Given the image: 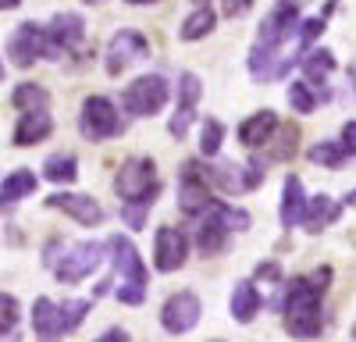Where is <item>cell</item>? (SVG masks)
Instances as JSON below:
<instances>
[{
    "label": "cell",
    "instance_id": "9c48e42d",
    "mask_svg": "<svg viewBox=\"0 0 356 342\" xmlns=\"http://www.w3.org/2000/svg\"><path fill=\"white\" fill-rule=\"evenodd\" d=\"M79 132H82L86 139H93V142L118 136V132H122L118 107H114L107 97H89V100L82 104V114H79Z\"/></svg>",
    "mask_w": 356,
    "mask_h": 342
},
{
    "label": "cell",
    "instance_id": "f1b7e54d",
    "mask_svg": "<svg viewBox=\"0 0 356 342\" xmlns=\"http://www.w3.org/2000/svg\"><path fill=\"white\" fill-rule=\"evenodd\" d=\"M221 139H225V125L214 122V118H207V122H203V132H200V150H203V157H214V154L221 150Z\"/></svg>",
    "mask_w": 356,
    "mask_h": 342
},
{
    "label": "cell",
    "instance_id": "f546056e",
    "mask_svg": "<svg viewBox=\"0 0 356 342\" xmlns=\"http://www.w3.org/2000/svg\"><path fill=\"white\" fill-rule=\"evenodd\" d=\"M289 104L300 111V114H310L317 107V97H314V90H310L307 82H292L289 86Z\"/></svg>",
    "mask_w": 356,
    "mask_h": 342
},
{
    "label": "cell",
    "instance_id": "e575fe53",
    "mask_svg": "<svg viewBox=\"0 0 356 342\" xmlns=\"http://www.w3.org/2000/svg\"><path fill=\"white\" fill-rule=\"evenodd\" d=\"M250 8H253V0H221V11L228 18H243Z\"/></svg>",
    "mask_w": 356,
    "mask_h": 342
},
{
    "label": "cell",
    "instance_id": "74e56055",
    "mask_svg": "<svg viewBox=\"0 0 356 342\" xmlns=\"http://www.w3.org/2000/svg\"><path fill=\"white\" fill-rule=\"evenodd\" d=\"M97 342H129V335H125L122 328H111V332H104Z\"/></svg>",
    "mask_w": 356,
    "mask_h": 342
},
{
    "label": "cell",
    "instance_id": "d4e9b609",
    "mask_svg": "<svg viewBox=\"0 0 356 342\" xmlns=\"http://www.w3.org/2000/svg\"><path fill=\"white\" fill-rule=\"evenodd\" d=\"M36 189V175L29 168H22V171H11V175L4 179V186H0V204H15V200H22V196H29Z\"/></svg>",
    "mask_w": 356,
    "mask_h": 342
},
{
    "label": "cell",
    "instance_id": "484cf974",
    "mask_svg": "<svg viewBox=\"0 0 356 342\" xmlns=\"http://www.w3.org/2000/svg\"><path fill=\"white\" fill-rule=\"evenodd\" d=\"M43 175H47L50 182H57V186H68V182L79 179V161H75L72 154H54V157H47V164H43Z\"/></svg>",
    "mask_w": 356,
    "mask_h": 342
},
{
    "label": "cell",
    "instance_id": "7c38bea8",
    "mask_svg": "<svg viewBox=\"0 0 356 342\" xmlns=\"http://www.w3.org/2000/svg\"><path fill=\"white\" fill-rule=\"evenodd\" d=\"M143 57H150V43H146L143 33H136V28H122L111 47H107V75H122L129 65L143 61Z\"/></svg>",
    "mask_w": 356,
    "mask_h": 342
},
{
    "label": "cell",
    "instance_id": "277c9868",
    "mask_svg": "<svg viewBox=\"0 0 356 342\" xmlns=\"http://www.w3.org/2000/svg\"><path fill=\"white\" fill-rule=\"evenodd\" d=\"M107 250H111V261H114V271L122 275V285H118V300L136 307L146 300V268H143V256L139 250L125 239V236H111L107 239Z\"/></svg>",
    "mask_w": 356,
    "mask_h": 342
},
{
    "label": "cell",
    "instance_id": "ee69618b",
    "mask_svg": "<svg viewBox=\"0 0 356 342\" xmlns=\"http://www.w3.org/2000/svg\"><path fill=\"white\" fill-rule=\"evenodd\" d=\"M8 342H18V339H8Z\"/></svg>",
    "mask_w": 356,
    "mask_h": 342
},
{
    "label": "cell",
    "instance_id": "44dd1931",
    "mask_svg": "<svg viewBox=\"0 0 356 342\" xmlns=\"http://www.w3.org/2000/svg\"><path fill=\"white\" fill-rule=\"evenodd\" d=\"M257 310H260L257 285L253 282H235V289H232V318L239 325H250L257 318Z\"/></svg>",
    "mask_w": 356,
    "mask_h": 342
},
{
    "label": "cell",
    "instance_id": "e0dca14e",
    "mask_svg": "<svg viewBox=\"0 0 356 342\" xmlns=\"http://www.w3.org/2000/svg\"><path fill=\"white\" fill-rule=\"evenodd\" d=\"M47 204L54 207V211H65V214H72L75 221H82V225H100L104 221V211H100V204L93 196H82V193H54Z\"/></svg>",
    "mask_w": 356,
    "mask_h": 342
},
{
    "label": "cell",
    "instance_id": "1f68e13d",
    "mask_svg": "<svg viewBox=\"0 0 356 342\" xmlns=\"http://www.w3.org/2000/svg\"><path fill=\"white\" fill-rule=\"evenodd\" d=\"M57 310H61V328L65 332H75L82 325V318L89 314V303L86 300H68L65 307H57Z\"/></svg>",
    "mask_w": 356,
    "mask_h": 342
},
{
    "label": "cell",
    "instance_id": "4fadbf2b",
    "mask_svg": "<svg viewBox=\"0 0 356 342\" xmlns=\"http://www.w3.org/2000/svg\"><path fill=\"white\" fill-rule=\"evenodd\" d=\"M186 253H189V239L182 228H171V225L157 228V236H154V268L157 271H164V275L178 271L186 264Z\"/></svg>",
    "mask_w": 356,
    "mask_h": 342
},
{
    "label": "cell",
    "instance_id": "836d02e7",
    "mask_svg": "<svg viewBox=\"0 0 356 342\" xmlns=\"http://www.w3.org/2000/svg\"><path fill=\"white\" fill-rule=\"evenodd\" d=\"M15 325H18V300L0 293V335H8Z\"/></svg>",
    "mask_w": 356,
    "mask_h": 342
},
{
    "label": "cell",
    "instance_id": "f6af8a7d",
    "mask_svg": "<svg viewBox=\"0 0 356 342\" xmlns=\"http://www.w3.org/2000/svg\"><path fill=\"white\" fill-rule=\"evenodd\" d=\"M0 207H4V204H0Z\"/></svg>",
    "mask_w": 356,
    "mask_h": 342
},
{
    "label": "cell",
    "instance_id": "5bb4252c",
    "mask_svg": "<svg viewBox=\"0 0 356 342\" xmlns=\"http://www.w3.org/2000/svg\"><path fill=\"white\" fill-rule=\"evenodd\" d=\"M200 79L193 75V72H186L182 79H178V107H175V114H171V122H168V132L175 136V139H182L186 132H189V125H193V118H196V104H200Z\"/></svg>",
    "mask_w": 356,
    "mask_h": 342
},
{
    "label": "cell",
    "instance_id": "8992f818",
    "mask_svg": "<svg viewBox=\"0 0 356 342\" xmlns=\"http://www.w3.org/2000/svg\"><path fill=\"white\" fill-rule=\"evenodd\" d=\"M8 57H11L15 68H33L40 57H47V61H57V50L50 47L43 25L22 22V25L15 28V36L8 40Z\"/></svg>",
    "mask_w": 356,
    "mask_h": 342
},
{
    "label": "cell",
    "instance_id": "9a60e30c",
    "mask_svg": "<svg viewBox=\"0 0 356 342\" xmlns=\"http://www.w3.org/2000/svg\"><path fill=\"white\" fill-rule=\"evenodd\" d=\"M200 300L193 296V293H175L168 303H164V310H161V325L171 332V335H186V332H193L196 328V321H200Z\"/></svg>",
    "mask_w": 356,
    "mask_h": 342
},
{
    "label": "cell",
    "instance_id": "ab89813d",
    "mask_svg": "<svg viewBox=\"0 0 356 342\" xmlns=\"http://www.w3.org/2000/svg\"><path fill=\"white\" fill-rule=\"evenodd\" d=\"M22 0H0V11H11V8H18Z\"/></svg>",
    "mask_w": 356,
    "mask_h": 342
},
{
    "label": "cell",
    "instance_id": "ba28073f",
    "mask_svg": "<svg viewBox=\"0 0 356 342\" xmlns=\"http://www.w3.org/2000/svg\"><path fill=\"white\" fill-rule=\"evenodd\" d=\"M211 204H214V193H211V182H207V168L200 161H186L182 179H178V207L189 218H200Z\"/></svg>",
    "mask_w": 356,
    "mask_h": 342
},
{
    "label": "cell",
    "instance_id": "7a4b0ae2",
    "mask_svg": "<svg viewBox=\"0 0 356 342\" xmlns=\"http://www.w3.org/2000/svg\"><path fill=\"white\" fill-rule=\"evenodd\" d=\"M296 28H300V8H296L292 0H282V4L264 18L257 47L250 54V75L253 79H271L275 75V57L282 54L285 40L296 36Z\"/></svg>",
    "mask_w": 356,
    "mask_h": 342
},
{
    "label": "cell",
    "instance_id": "60d3db41",
    "mask_svg": "<svg viewBox=\"0 0 356 342\" xmlns=\"http://www.w3.org/2000/svg\"><path fill=\"white\" fill-rule=\"evenodd\" d=\"M129 4H154V0H129Z\"/></svg>",
    "mask_w": 356,
    "mask_h": 342
},
{
    "label": "cell",
    "instance_id": "8fae6325",
    "mask_svg": "<svg viewBox=\"0 0 356 342\" xmlns=\"http://www.w3.org/2000/svg\"><path fill=\"white\" fill-rule=\"evenodd\" d=\"M264 161H250V164H218L207 171V182H214L221 193H246L253 186L264 182Z\"/></svg>",
    "mask_w": 356,
    "mask_h": 342
},
{
    "label": "cell",
    "instance_id": "4316f807",
    "mask_svg": "<svg viewBox=\"0 0 356 342\" xmlns=\"http://www.w3.org/2000/svg\"><path fill=\"white\" fill-rule=\"evenodd\" d=\"M11 104H15L18 111H47V107H50V97H47L43 86H36V82H22L18 90L11 93Z\"/></svg>",
    "mask_w": 356,
    "mask_h": 342
},
{
    "label": "cell",
    "instance_id": "d6a6232c",
    "mask_svg": "<svg viewBox=\"0 0 356 342\" xmlns=\"http://www.w3.org/2000/svg\"><path fill=\"white\" fill-rule=\"evenodd\" d=\"M296 139H300V129H296V125H285V129H282V139H278V147L267 150V157H271V161H289V157L296 154Z\"/></svg>",
    "mask_w": 356,
    "mask_h": 342
},
{
    "label": "cell",
    "instance_id": "cb8c5ba5",
    "mask_svg": "<svg viewBox=\"0 0 356 342\" xmlns=\"http://www.w3.org/2000/svg\"><path fill=\"white\" fill-rule=\"evenodd\" d=\"M332 68H335L332 50H310V54L303 57V75H307V86H324V82H328V75H332Z\"/></svg>",
    "mask_w": 356,
    "mask_h": 342
},
{
    "label": "cell",
    "instance_id": "ffe728a7",
    "mask_svg": "<svg viewBox=\"0 0 356 342\" xmlns=\"http://www.w3.org/2000/svg\"><path fill=\"white\" fill-rule=\"evenodd\" d=\"M303 211H307V196H303V182L289 175L285 179V193H282V225L285 228H296L303 221Z\"/></svg>",
    "mask_w": 356,
    "mask_h": 342
},
{
    "label": "cell",
    "instance_id": "b9f144b4",
    "mask_svg": "<svg viewBox=\"0 0 356 342\" xmlns=\"http://www.w3.org/2000/svg\"><path fill=\"white\" fill-rule=\"evenodd\" d=\"M86 4H104V0H86Z\"/></svg>",
    "mask_w": 356,
    "mask_h": 342
},
{
    "label": "cell",
    "instance_id": "7402d4cb",
    "mask_svg": "<svg viewBox=\"0 0 356 342\" xmlns=\"http://www.w3.org/2000/svg\"><path fill=\"white\" fill-rule=\"evenodd\" d=\"M33 328H36V335H43V339L65 335V328H61V310H57L54 300L40 296V300L33 303Z\"/></svg>",
    "mask_w": 356,
    "mask_h": 342
},
{
    "label": "cell",
    "instance_id": "3957f363",
    "mask_svg": "<svg viewBox=\"0 0 356 342\" xmlns=\"http://www.w3.org/2000/svg\"><path fill=\"white\" fill-rule=\"evenodd\" d=\"M232 228H235V232L250 228V214L221 204V200H214V204L200 214V228H196V246H200V253H203V256L221 253Z\"/></svg>",
    "mask_w": 356,
    "mask_h": 342
},
{
    "label": "cell",
    "instance_id": "d590c367",
    "mask_svg": "<svg viewBox=\"0 0 356 342\" xmlns=\"http://www.w3.org/2000/svg\"><path fill=\"white\" fill-rule=\"evenodd\" d=\"M257 278H260V282H278V278H282V268H278L275 261L257 264Z\"/></svg>",
    "mask_w": 356,
    "mask_h": 342
},
{
    "label": "cell",
    "instance_id": "52a82bcc",
    "mask_svg": "<svg viewBox=\"0 0 356 342\" xmlns=\"http://www.w3.org/2000/svg\"><path fill=\"white\" fill-rule=\"evenodd\" d=\"M164 104H168V82L161 75H139L122 93V107L136 118H154Z\"/></svg>",
    "mask_w": 356,
    "mask_h": 342
},
{
    "label": "cell",
    "instance_id": "f35d334b",
    "mask_svg": "<svg viewBox=\"0 0 356 342\" xmlns=\"http://www.w3.org/2000/svg\"><path fill=\"white\" fill-rule=\"evenodd\" d=\"M125 218L132 221V228H143V211L139 207H125Z\"/></svg>",
    "mask_w": 356,
    "mask_h": 342
},
{
    "label": "cell",
    "instance_id": "83f0119b",
    "mask_svg": "<svg viewBox=\"0 0 356 342\" xmlns=\"http://www.w3.org/2000/svg\"><path fill=\"white\" fill-rule=\"evenodd\" d=\"M211 28H214V11L211 8H196L186 22H182V28H178V36H182V40H203V36H211Z\"/></svg>",
    "mask_w": 356,
    "mask_h": 342
},
{
    "label": "cell",
    "instance_id": "6da1fadb",
    "mask_svg": "<svg viewBox=\"0 0 356 342\" xmlns=\"http://www.w3.org/2000/svg\"><path fill=\"white\" fill-rule=\"evenodd\" d=\"M332 282V268H321L314 278H292L285 289V332L296 339L321 335V296Z\"/></svg>",
    "mask_w": 356,
    "mask_h": 342
},
{
    "label": "cell",
    "instance_id": "ac0fdd59",
    "mask_svg": "<svg viewBox=\"0 0 356 342\" xmlns=\"http://www.w3.org/2000/svg\"><path fill=\"white\" fill-rule=\"evenodd\" d=\"M275 132H278V114L275 111H260V114H253V118H246L239 125V142L250 147V150H257V147H267Z\"/></svg>",
    "mask_w": 356,
    "mask_h": 342
},
{
    "label": "cell",
    "instance_id": "5b68a950",
    "mask_svg": "<svg viewBox=\"0 0 356 342\" xmlns=\"http://www.w3.org/2000/svg\"><path fill=\"white\" fill-rule=\"evenodd\" d=\"M114 189L125 200V207H150L157 196V164L150 157L125 161L114 179Z\"/></svg>",
    "mask_w": 356,
    "mask_h": 342
},
{
    "label": "cell",
    "instance_id": "8d00e7d4",
    "mask_svg": "<svg viewBox=\"0 0 356 342\" xmlns=\"http://www.w3.org/2000/svg\"><path fill=\"white\" fill-rule=\"evenodd\" d=\"M353 139H356V125H353V118H349V122H346V129H342V142H339L346 157H353Z\"/></svg>",
    "mask_w": 356,
    "mask_h": 342
},
{
    "label": "cell",
    "instance_id": "603a6c76",
    "mask_svg": "<svg viewBox=\"0 0 356 342\" xmlns=\"http://www.w3.org/2000/svg\"><path fill=\"white\" fill-rule=\"evenodd\" d=\"M339 218V204L332 196H314L310 200V207L303 211V225H307V232H321L324 225H332Z\"/></svg>",
    "mask_w": 356,
    "mask_h": 342
},
{
    "label": "cell",
    "instance_id": "d6986e66",
    "mask_svg": "<svg viewBox=\"0 0 356 342\" xmlns=\"http://www.w3.org/2000/svg\"><path fill=\"white\" fill-rule=\"evenodd\" d=\"M54 132V122L47 111H22V122L15 129V147H33V142H43Z\"/></svg>",
    "mask_w": 356,
    "mask_h": 342
},
{
    "label": "cell",
    "instance_id": "4dcf8cb0",
    "mask_svg": "<svg viewBox=\"0 0 356 342\" xmlns=\"http://www.w3.org/2000/svg\"><path fill=\"white\" fill-rule=\"evenodd\" d=\"M310 161L314 164H324V168H339L346 161V154H342L339 142H317V147L310 150Z\"/></svg>",
    "mask_w": 356,
    "mask_h": 342
},
{
    "label": "cell",
    "instance_id": "30bf717a",
    "mask_svg": "<svg viewBox=\"0 0 356 342\" xmlns=\"http://www.w3.org/2000/svg\"><path fill=\"white\" fill-rule=\"evenodd\" d=\"M100 264H104V246L100 243H79V246H72L61 261L54 264V275L61 278L65 285H72V282L89 278Z\"/></svg>",
    "mask_w": 356,
    "mask_h": 342
},
{
    "label": "cell",
    "instance_id": "7bdbcfd3",
    "mask_svg": "<svg viewBox=\"0 0 356 342\" xmlns=\"http://www.w3.org/2000/svg\"><path fill=\"white\" fill-rule=\"evenodd\" d=\"M196 4H200V8H203V0H196Z\"/></svg>",
    "mask_w": 356,
    "mask_h": 342
},
{
    "label": "cell",
    "instance_id": "2e32d148",
    "mask_svg": "<svg viewBox=\"0 0 356 342\" xmlns=\"http://www.w3.org/2000/svg\"><path fill=\"white\" fill-rule=\"evenodd\" d=\"M47 40H50V47L57 50V57L79 50L82 40H86V22H82V15H75V11L54 15V22L47 25Z\"/></svg>",
    "mask_w": 356,
    "mask_h": 342
}]
</instances>
